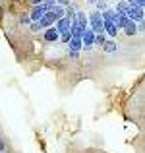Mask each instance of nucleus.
Masks as SVG:
<instances>
[{
  "mask_svg": "<svg viewBox=\"0 0 145 153\" xmlns=\"http://www.w3.org/2000/svg\"><path fill=\"white\" fill-rule=\"evenodd\" d=\"M89 27L95 33H104V19H103V12L93 10L89 14Z\"/></svg>",
  "mask_w": 145,
  "mask_h": 153,
  "instance_id": "nucleus-1",
  "label": "nucleus"
},
{
  "mask_svg": "<svg viewBox=\"0 0 145 153\" xmlns=\"http://www.w3.org/2000/svg\"><path fill=\"white\" fill-rule=\"evenodd\" d=\"M126 14L130 16V19H134V22H143L145 19V8L138 6V4H128Z\"/></svg>",
  "mask_w": 145,
  "mask_h": 153,
  "instance_id": "nucleus-2",
  "label": "nucleus"
},
{
  "mask_svg": "<svg viewBox=\"0 0 145 153\" xmlns=\"http://www.w3.org/2000/svg\"><path fill=\"white\" fill-rule=\"evenodd\" d=\"M95 31L91 29V27H87L85 31H83V37H81V41H83V51H91L95 47Z\"/></svg>",
  "mask_w": 145,
  "mask_h": 153,
  "instance_id": "nucleus-3",
  "label": "nucleus"
},
{
  "mask_svg": "<svg viewBox=\"0 0 145 153\" xmlns=\"http://www.w3.org/2000/svg\"><path fill=\"white\" fill-rule=\"evenodd\" d=\"M43 39H45L47 43H56V41H60V31L56 29V25L45 27V29H43Z\"/></svg>",
  "mask_w": 145,
  "mask_h": 153,
  "instance_id": "nucleus-4",
  "label": "nucleus"
},
{
  "mask_svg": "<svg viewBox=\"0 0 145 153\" xmlns=\"http://www.w3.org/2000/svg\"><path fill=\"white\" fill-rule=\"evenodd\" d=\"M104 33H107V37H112V39H116V37H118L120 27L116 25V22H114L112 18L104 19Z\"/></svg>",
  "mask_w": 145,
  "mask_h": 153,
  "instance_id": "nucleus-5",
  "label": "nucleus"
},
{
  "mask_svg": "<svg viewBox=\"0 0 145 153\" xmlns=\"http://www.w3.org/2000/svg\"><path fill=\"white\" fill-rule=\"evenodd\" d=\"M72 23H74V18H70V16H64V18H60L58 22L54 23V25H56V29L60 31V35H62V33L72 31Z\"/></svg>",
  "mask_w": 145,
  "mask_h": 153,
  "instance_id": "nucleus-6",
  "label": "nucleus"
},
{
  "mask_svg": "<svg viewBox=\"0 0 145 153\" xmlns=\"http://www.w3.org/2000/svg\"><path fill=\"white\" fill-rule=\"evenodd\" d=\"M58 16L54 14V10H47L45 12V16H43L41 19H39V22H41V25H43V29H45V27H50V25H54L56 22H58Z\"/></svg>",
  "mask_w": 145,
  "mask_h": 153,
  "instance_id": "nucleus-7",
  "label": "nucleus"
},
{
  "mask_svg": "<svg viewBox=\"0 0 145 153\" xmlns=\"http://www.w3.org/2000/svg\"><path fill=\"white\" fill-rule=\"evenodd\" d=\"M45 12H47V6H45V4H35V6L31 8V14H29L31 22H39V19L45 16Z\"/></svg>",
  "mask_w": 145,
  "mask_h": 153,
  "instance_id": "nucleus-8",
  "label": "nucleus"
},
{
  "mask_svg": "<svg viewBox=\"0 0 145 153\" xmlns=\"http://www.w3.org/2000/svg\"><path fill=\"white\" fill-rule=\"evenodd\" d=\"M68 49H70V51L81 52V51H83V41H81V37H74V35H72L70 43H68Z\"/></svg>",
  "mask_w": 145,
  "mask_h": 153,
  "instance_id": "nucleus-9",
  "label": "nucleus"
},
{
  "mask_svg": "<svg viewBox=\"0 0 145 153\" xmlns=\"http://www.w3.org/2000/svg\"><path fill=\"white\" fill-rule=\"evenodd\" d=\"M124 33L128 35V37H134V35H138V22H134V19H130V22L126 23V27H124Z\"/></svg>",
  "mask_w": 145,
  "mask_h": 153,
  "instance_id": "nucleus-10",
  "label": "nucleus"
},
{
  "mask_svg": "<svg viewBox=\"0 0 145 153\" xmlns=\"http://www.w3.org/2000/svg\"><path fill=\"white\" fill-rule=\"evenodd\" d=\"M85 29H87V27H83L79 22L74 19V23H72V35H74V37H83V31H85Z\"/></svg>",
  "mask_w": 145,
  "mask_h": 153,
  "instance_id": "nucleus-11",
  "label": "nucleus"
},
{
  "mask_svg": "<svg viewBox=\"0 0 145 153\" xmlns=\"http://www.w3.org/2000/svg\"><path fill=\"white\" fill-rule=\"evenodd\" d=\"M104 41H107V33H97V35H95V47L103 49Z\"/></svg>",
  "mask_w": 145,
  "mask_h": 153,
  "instance_id": "nucleus-12",
  "label": "nucleus"
},
{
  "mask_svg": "<svg viewBox=\"0 0 145 153\" xmlns=\"http://www.w3.org/2000/svg\"><path fill=\"white\" fill-rule=\"evenodd\" d=\"M114 10L120 12V14H126V10H128V0H118V4H116Z\"/></svg>",
  "mask_w": 145,
  "mask_h": 153,
  "instance_id": "nucleus-13",
  "label": "nucleus"
},
{
  "mask_svg": "<svg viewBox=\"0 0 145 153\" xmlns=\"http://www.w3.org/2000/svg\"><path fill=\"white\" fill-rule=\"evenodd\" d=\"M52 10H54V14L58 16V18H64V16H66V6H60V4H56Z\"/></svg>",
  "mask_w": 145,
  "mask_h": 153,
  "instance_id": "nucleus-14",
  "label": "nucleus"
},
{
  "mask_svg": "<svg viewBox=\"0 0 145 153\" xmlns=\"http://www.w3.org/2000/svg\"><path fill=\"white\" fill-rule=\"evenodd\" d=\"M103 49L107 51V52H114V51H116V43H114V41H104Z\"/></svg>",
  "mask_w": 145,
  "mask_h": 153,
  "instance_id": "nucleus-15",
  "label": "nucleus"
},
{
  "mask_svg": "<svg viewBox=\"0 0 145 153\" xmlns=\"http://www.w3.org/2000/svg\"><path fill=\"white\" fill-rule=\"evenodd\" d=\"M107 8H108L107 0H97V2H95V10H99V12H104Z\"/></svg>",
  "mask_w": 145,
  "mask_h": 153,
  "instance_id": "nucleus-16",
  "label": "nucleus"
},
{
  "mask_svg": "<svg viewBox=\"0 0 145 153\" xmlns=\"http://www.w3.org/2000/svg\"><path fill=\"white\" fill-rule=\"evenodd\" d=\"M70 39H72V31H68V33H62V35H60V41H62L64 45H68V43H70Z\"/></svg>",
  "mask_w": 145,
  "mask_h": 153,
  "instance_id": "nucleus-17",
  "label": "nucleus"
},
{
  "mask_svg": "<svg viewBox=\"0 0 145 153\" xmlns=\"http://www.w3.org/2000/svg\"><path fill=\"white\" fill-rule=\"evenodd\" d=\"M138 33H145V19L143 22H138Z\"/></svg>",
  "mask_w": 145,
  "mask_h": 153,
  "instance_id": "nucleus-18",
  "label": "nucleus"
},
{
  "mask_svg": "<svg viewBox=\"0 0 145 153\" xmlns=\"http://www.w3.org/2000/svg\"><path fill=\"white\" fill-rule=\"evenodd\" d=\"M19 23H21V25H25V23H31V18H29V16H21V18H19Z\"/></svg>",
  "mask_w": 145,
  "mask_h": 153,
  "instance_id": "nucleus-19",
  "label": "nucleus"
},
{
  "mask_svg": "<svg viewBox=\"0 0 145 153\" xmlns=\"http://www.w3.org/2000/svg\"><path fill=\"white\" fill-rule=\"evenodd\" d=\"M128 4H138V6L145 8V0H128Z\"/></svg>",
  "mask_w": 145,
  "mask_h": 153,
  "instance_id": "nucleus-20",
  "label": "nucleus"
},
{
  "mask_svg": "<svg viewBox=\"0 0 145 153\" xmlns=\"http://www.w3.org/2000/svg\"><path fill=\"white\" fill-rule=\"evenodd\" d=\"M70 58H74V60L79 58V52H78V51H70Z\"/></svg>",
  "mask_w": 145,
  "mask_h": 153,
  "instance_id": "nucleus-21",
  "label": "nucleus"
},
{
  "mask_svg": "<svg viewBox=\"0 0 145 153\" xmlns=\"http://www.w3.org/2000/svg\"><path fill=\"white\" fill-rule=\"evenodd\" d=\"M58 4H60V6H66V8H68L72 2H70V0H58Z\"/></svg>",
  "mask_w": 145,
  "mask_h": 153,
  "instance_id": "nucleus-22",
  "label": "nucleus"
},
{
  "mask_svg": "<svg viewBox=\"0 0 145 153\" xmlns=\"http://www.w3.org/2000/svg\"><path fill=\"white\" fill-rule=\"evenodd\" d=\"M2 151H6V143H4L2 140H0V153H2Z\"/></svg>",
  "mask_w": 145,
  "mask_h": 153,
  "instance_id": "nucleus-23",
  "label": "nucleus"
},
{
  "mask_svg": "<svg viewBox=\"0 0 145 153\" xmlns=\"http://www.w3.org/2000/svg\"><path fill=\"white\" fill-rule=\"evenodd\" d=\"M31 2H33V6H35V4H43L45 0H31Z\"/></svg>",
  "mask_w": 145,
  "mask_h": 153,
  "instance_id": "nucleus-24",
  "label": "nucleus"
},
{
  "mask_svg": "<svg viewBox=\"0 0 145 153\" xmlns=\"http://www.w3.org/2000/svg\"><path fill=\"white\" fill-rule=\"evenodd\" d=\"M87 2H89V4H95V2H97V0H87Z\"/></svg>",
  "mask_w": 145,
  "mask_h": 153,
  "instance_id": "nucleus-25",
  "label": "nucleus"
}]
</instances>
